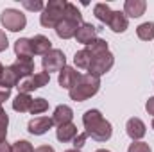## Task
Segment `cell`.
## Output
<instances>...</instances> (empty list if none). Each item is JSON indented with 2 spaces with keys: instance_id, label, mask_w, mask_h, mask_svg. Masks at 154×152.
Instances as JSON below:
<instances>
[{
  "instance_id": "obj_29",
  "label": "cell",
  "mask_w": 154,
  "mask_h": 152,
  "mask_svg": "<svg viewBox=\"0 0 154 152\" xmlns=\"http://www.w3.org/2000/svg\"><path fill=\"white\" fill-rule=\"evenodd\" d=\"M127 152H152V150H151V147H149L147 143H143V141H133V143L129 145Z\"/></svg>"
},
{
  "instance_id": "obj_23",
  "label": "cell",
  "mask_w": 154,
  "mask_h": 152,
  "mask_svg": "<svg viewBox=\"0 0 154 152\" xmlns=\"http://www.w3.org/2000/svg\"><path fill=\"white\" fill-rule=\"evenodd\" d=\"M93 14H95V18H97V20H100L102 23H106V25H108V22H109V18H111L113 11H111V7H109L108 4L99 2V4H95V7H93Z\"/></svg>"
},
{
  "instance_id": "obj_36",
  "label": "cell",
  "mask_w": 154,
  "mask_h": 152,
  "mask_svg": "<svg viewBox=\"0 0 154 152\" xmlns=\"http://www.w3.org/2000/svg\"><path fill=\"white\" fill-rule=\"evenodd\" d=\"M11 147H13V145H9L7 140L0 141V152H11Z\"/></svg>"
},
{
  "instance_id": "obj_8",
  "label": "cell",
  "mask_w": 154,
  "mask_h": 152,
  "mask_svg": "<svg viewBox=\"0 0 154 152\" xmlns=\"http://www.w3.org/2000/svg\"><path fill=\"white\" fill-rule=\"evenodd\" d=\"M113 65H115V56L108 50V52H102V54H99V56H95L91 59V65H90L88 72L97 77H100V75H104L106 72H109Z\"/></svg>"
},
{
  "instance_id": "obj_35",
  "label": "cell",
  "mask_w": 154,
  "mask_h": 152,
  "mask_svg": "<svg viewBox=\"0 0 154 152\" xmlns=\"http://www.w3.org/2000/svg\"><path fill=\"white\" fill-rule=\"evenodd\" d=\"M34 152H56L50 145H39V147H36L34 149Z\"/></svg>"
},
{
  "instance_id": "obj_40",
  "label": "cell",
  "mask_w": 154,
  "mask_h": 152,
  "mask_svg": "<svg viewBox=\"0 0 154 152\" xmlns=\"http://www.w3.org/2000/svg\"><path fill=\"white\" fill-rule=\"evenodd\" d=\"M0 113H4V108H2V104H0Z\"/></svg>"
},
{
  "instance_id": "obj_27",
  "label": "cell",
  "mask_w": 154,
  "mask_h": 152,
  "mask_svg": "<svg viewBox=\"0 0 154 152\" xmlns=\"http://www.w3.org/2000/svg\"><path fill=\"white\" fill-rule=\"evenodd\" d=\"M11 152H34V147L27 141V140H18L13 143Z\"/></svg>"
},
{
  "instance_id": "obj_9",
  "label": "cell",
  "mask_w": 154,
  "mask_h": 152,
  "mask_svg": "<svg viewBox=\"0 0 154 152\" xmlns=\"http://www.w3.org/2000/svg\"><path fill=\"white\" fill-rule=\"evenodd\" d=\"M125 132H127V136L133 140V141H140L143 136H145V132H147V127H145V123L140 120V118H129L127 120V123H125Z\"/></svg>"
},
{
  "instance_id": "obj_17",
  "label": "cell",
  "mask_w": 154,
  "mask_h": 152,
  "mask_svg": "<svg viewBox=\"0 0 154 152\" xmlns=\"http://www.w3.org/2000/svg\"><path fill=\"white\" fill-rule=\"evenodd\" d=\"M127 25H129V20L127 16L124 14V11H113L109 22H108V27L113 31V32H125L127 31Z\"/></svg>"
},
{
  "instance_id": "obj_30",
  "label": "cell",
  "mask_w": 154,
  "mask_h": 152,
  "mask_svg": "<svg viewBox=\"0 0 154 152\" xmlns=\"http://www.w3.org/2000/svg\"><path fill=\"white\" fill-rule=\"evenodd\" d=\"M22 5H23L25 9H29V11H43V9H45V4H43L41 0H36V2L23 0V2H22Z\"/></svg>"
},
{
  "instance_id": "obj_10",
  "label": "cell",
  "mask_w": 154,
  "mask_h": 152,
  "mask_svg": "<svg viewBox=\"0 0 154 152\" xmlns=\"http://www.w3.org/2000/svg\"><path fill=\"white\" fill-rule=\"evenodd\" d=\"M79 79H81V74L77 72L75 68H72V66H65V68L59 72L57 82H59V86H61V88H65V90H68V91H70L77 82H79Z\"/></svg>"
},
{
  "instance_id": "obj_20",
  "label": "cell",
  "mask_w": 154,
  "mask_h": 152,
  "mask_svg": "<svg viewBox=\"0 0 154 152\" xmlns=\"http://www.w3.org/2000/svg\"><path fill=\"white\" fill-rule=\"evenodd\" d=\"M32 100H34V99H32L29 93H18V95L14 97V100H13V109L18 111V113H25V111L31 109Z\"/></svg>"
},
{
  "instance_id": "obj_5",
  "label": "cell",
  "mask_w": 154,
  "mask_h": 152,
  "mask_svg": "<svg viewBox=\"0 0 154 152\" xmlns=\"http://www.w3.org/2000/svg\"><path fill=\"white\" fill-rule=\"evenodd\" d=\"M0 23H2L4 29H7L11 32H18V31H23L25 29L27 18H25V14L22 11L13 9V7H7L0 14Z\"/></svg>"
},
{
  "instance_id": "obj_12",
  "label": "cell",
  "mask_w": 154,
  "mask_h": 152,
  "mask_svg": "<svg viewBox=\"0 0 154 152\" xmlns=\"http://www.w3.org/2000/svg\"><path fill=\"white\" fill-rule=\"evenodd\" d=\"M52 125H54L52 118H48V116H36V118H32V120L29 122L27 131H29L31 134H34V136H41V134H45L48 129H52Z\"/></svg>"
},
{
  "instance_id": "obj_2",
  "label": "cell",
  "mask_w": 154,
  "mask_h": 152,
  "mask_svg": "<svg viewBox=\"0 0 154 152\" xmlns=\"http://www.w3.org/2000/svg\"><path fill=\"white\" fill-rule=\"evenodd\" d=\"M82 14L81 11L77 9L75 4H66V9H65V16L63 20L56 25V34L59 36L61 39H70V38H75V32L77 29L82 25Z\"/></svg>"
},
{
  "instance_id": "obj_24",
  "label": "cell",
  "mask_w": 154,
  "mask_h": 152,
  "mask_svg": "<svg viewBox=\"0 0 154 152\" xmlns=\"http://www.w3.org/2000/svg\"><path fill=\"white\" fill-rule=\"evenodd\" d=\"M136 34L142 41H151L154 39V22H145L136 27Z\"/></svg>"
},
{
  "instance_id": "obj_41",
  "label": "cell",
  "mask_w": 154,
  "mask_h": 152,
  "mask_svg": "<svg viewBox=\"0 0 154 152\" xmlns=\"http://www.w3.org/2000/svg\"><path fill=\"white\" fill-rule=\"evenodd\" d=\"M151 125H152V129H154V118H152V123H151Z\"/></svg>"
},
{
  "instance_id": "obj_34",
  "label": "cell",
  "mask_w": 154,
  "mask_h": 152,
  "mask_svg": "<svg viewBox=\"0 0 154 152\" xmlns=\"http://www.w3.org/2000/svg\"><path fill=\"white\" fill-rule=\"evenodd\" d=\"M145 111H147L149 114H152V116H154V97H151V99L145 102Z\"/></svg>"
},
{
  "instance_id": "obj_3",
  "label": "cell",
  "mask_w": 154,
  "mask_h": 152,
  "mask_svg": "<svg viewBox=\"0 0 154 152\" xmlns=\"http://www.w3.org/2000/svg\"><path fill=\"white\" fill-rule=\"evenodd\" d=\"M100 90V77L93 75V74H82L79 82L68 91L70 99L75 102H84L88 99H91L93 95H97V91Z\"/></svg>"
},
{
  "instance_id": "obj_31",
  "label": "cell",
  "mask_w": 154,
  "mask_h": 152,
  "mask_svg": "<svg viewBox=\"0 0 154 152\" xmlns=\"http://www.w3.org/2000/svg\"><path fill=\"white\" fill-rule=\"evenodd\" d=\"M86 138H88V134H86V132H79V134L75 136V140H74V143H72V145H74V149H81V147L84 145Z\"/></svg>"
},
{
  "instance_id": "obj_33",
  "label": "cell",
  "mask_w": 154,
  "mask_h": 152,
  "mask_svg": "<svg viewBox=\"0 0 154 152\" xmlns=\"http://www.w3.org/2000/svg\"><path fill=\"white\" fill-rule=\"evenodd\" d=\"M9 97H11V90H7V88L0 86V104H4Z\"/></svg>"
},
{
  "instance_id": "obj_11",
  "label": "cell",
  "mask_w": 154,
  "mask_h": 152,
  "mask_svg": "<svg viewBox=\"0 0 154 152\" xmlns=\"http://www.w3.org/2000/svg\"><path fill=\"white\" fill-rule=\"evenodd\" d=\"M11 68L22 81V79L34 74V61H32V57H16V61L11 65Z\"/></svg>"
},
{
  "instance_id": "obj_39",
  "label": "cell",
  "mask_w": 154,
  "mask_h": 152,
  "mask_svg": "<svg viewBox=\"0 0 154 152\" xmlns=\"http://www.w3.org/2000/svg\"><path fill=\"white\" fill-rule=\"evenodd\" d=\"M2 72H4V66H2V63H0V77H2Z\"/></svg>"
},
{
  "instance_id": "obj_28",
  "label": "cell",
  "mask_w": 154,
  "mask_h": 152,
  "mask_svg": "<svg viewBox=\"0 0 154 152\" xmlns=\"http://www.w3.org/2000/svg\"><path fill=\"white\" fill-rule=\"evenodd\" d=\"M7 125H9V116L7 113H0V141H4L7 138Z\"/></svg>"
},
{
  "instance_id": "obj_1",
  "label": "cell",
  "mask_w": 154,
  "mask_h": 152,
  "mask_svg": "<svg viewBox=\"0 0 154 152\" xmlns=\"http://www.w3.org/2000/svg\"><path fill=\"white\" fill-rule=\"evenodd\" d=\"M82 125L86 129V134L91 136L95 141H108L113 134L111 123L102 116L99 109H88L82 114Z\"/></svg>"
},
{
  "instance_id": "obj_15",
  "label": "cell",
  "mask_w": 154,
  "mask_h": 152,
  "mask_svg": "<svg viewBox=\"0 0 154 152\" xmlns=\"http://www.w3.org/2000/svg\"><path fill=\"white\" fill-rule=\"evenodd\" d=\"M31 47H32V54L45 56L52 50V41L43 34H36L34 38H31Z\"/></svg>"
},
{
  "instance_id": "obj_32",
  "label": "cell",
  "mask_w": 154,
  "mask_h": 152,
  "mask_svg": "<svg viewBox=\"0 0 154 152\" xmlns=\"http://www.w3.org/2000/svg\"><path fill=\"white\" fill-rule=\"evenodd\" d=\"M7 47H9V41H7V36H5V32L0 29V52H4V50H7Z\"/></svg>"
},
{
  "instance_id": "obj_4",
  "label": "cell",
  "mask_w": 154,
  "mask_h": 152,
  "mask_svg": "<svg viewBox=\"0 0 154 152\" xmlns=\"http://www.w3.org/2000/svg\"><path fill=\"white\" fill-rule=\"evenodd\" d=\"M66 4V0H48V4H45V9L39 14V23L47 29H56V25L65 16Z\"/></svg>"
},
{
  "instance_id": "obj_13",
  "label": "cell",
  "mask_w": 154,
  "mask_h": 152,
  "mask_svg": "<svg viewBox=\"0 0 154 152\" xmlns=\"http://www.w3.org/2000/svg\"><path fill=\"white\" fill-rule=\"evenodd\" d=\"M77 43H82L84 47H88L90 43H93L97 39V27H93L91 23H82L75 32Z\"/></svg>"
},
{
  "instance_id": "obj_14",
  "label": "cell",
  "mask_w": 154,
  "mask_h": 152,
  "mask_svg": "<svg viewBox=\"0 0 154 152\" xmlns=\"http://www.w3.org/2000/svg\"><path fill=\"white\" fill-rule=\"evenodd\" d=\"M147 9L145 0H125L124 4V14L129 18H140Z\"/></svg>"
},
{
  "instance_id": "obj_38",
  "label": "cell",
  "mask_w": 154,
  "mask_h": 152,
  "mask_svg": "<svg viewBox=\"0 0 154 152\" xmlns=\"http://www.w3.org/2000/svg\"><path fill=\"white\" fill-rule=\"evenodd\" d=\"M65 152H81L79 149H70V150H65Z\"/></svg>"
},
{
  "instance_id": "obj_19",
  "label": "cell",
  "mask_w": 154,
  "mask_h": 152,
  "mask_svg": "<svg viewBox=\"0 0 154 152\" xmlns=\"http://www.w3.org/2000/svg\"><path fill=\"white\" fill-rule=\"evenodd\" d=\"M14 54L16 57H32V47H31V38H18L14 41Z\"/></svg>"
},
{
  "instance_id": "obj_16",
  "label": "cell",
  "mask_w": 154,
  "mask_h": 152,
  "mask_svg": "<svg viewBox=\"0 0 154 152\" xmlns=\"http://www.w3.org/2000/svg\"><path fill=\"white\" fill-rule=\"evenodd\" d=\"M72 118H74V111H72V108L66 106V104L57 106V108L54 109V114H52V122H54L57 127H59V125H65V123H70Z\"/></svg>"
},
{
  "instance_id": "obj_7",
  "label": "cell",
  "mask_w": 154,
  "mask_h": 152,
  "mask_svg": "<svg viewBox=\"0 0 154 152\" xmlns=\"http://www.w3.org/2000/svg\"><path fill=\"white\" fill-rule=\"evenodd\" d=\"M50 81V75L47 72H38V74H32V75L25 77L18 82V93H31L34 90H39L43 86H47Z\"/></svg>"
},
{
  "instance_id": "obj_37",
  "label": "cell",
  "mask_w": 154,
  "mask_h": 152,
  "mask_svg": "<svg viewBox=\"0 0 154 152\" xmlns=\"http://www.w3.org/2000/svg\"><path fill=\"white\" fill-rule=\"evenodd\" d=\"M95 152H111V150H108V149H99V150H95Z\"/></svg>"
},
{
  "instance_id": "obj_18",
  "label": "cell",
  "mask_w": 154,
  "mask_h": 152,
  "mask_svg": "<svg viewBox=\"0 0 154 152\" xmlns=\"http://www.w3.org/2000/svg\"><path fill=\"white\" fill-rule=\"evenodd\" d=\"M77 132V125H74L72 122L70 123H65V125H59L56 129V138L61 141V143H68V141H74Z\"/></svg>"
},
{
  "instance_id": "obj_26",
  "label": "cell",
  "mask_w": 154,
  "mask_h": 152,
  "mask_svg": "<svg viewBox=\"0 0 154 152\" xmlns=\"http://www.w3.org/2000/svg\"><path fill=\"white\" fill-rule=\"evenodd\" d=\"M48 109V102L45 100V99H34L32 100V104H31V109H29V113L31 114H41V113H45Z\"/></svg>"
},
{
  "instance_id": "obj_25",
  "label": "cell",
  "mask_w": 154,
  "mask_h": 152,
  "mask_svg": "<svg viewBox=\"0 0 154 152\" xmlns=\"http://www.w3.org/2000/svg\"><path fill=\"white\" fill-rule=\"evenodd\" d=\"M86 50L91 54V57H95V56H99V54H102V52H108V43H106V39L97 38L93 43H90V45L86 47Z\"/></svg>"
},
{
  "instance_id": "obj_6",
  "label": "cell",
  "mask_w": 154,
  "mask_h": 152,
  "mask_svg": "<svg viewBox=\"0 0 154 152\" xmlns=\"http://www.w3.org/2000/svg\"><path fill=\"white\" fill-rule=\"evenodd\" d=\"M41 66H43V72H47L48 75H50V72H61V70L66 66V57H65L63 50L52 48L48 54L43 56Z\"/></svg>"
},
{
  "instance_id": "obj_22",
  "label": "cell",
  "mask_w": 154,
  "mask_h": 152,
  "mask_svg": "<svg viewBox=\"0 0 154 152\" xmlns=\"http://www.w3.org/2000/svg\"><path fill=\"white\" fill-rule=\"evenodd\" d=\"M91 54L86 50V47L84 48H81V50H77L75 56H74V63H75L77 68H81V70H88L90 68V65H91Z\"/></svg>"
},
{
  "instance_id": "obj_21",
  "label": "cell",
  "mask_w": 154,
  "mask_h": 152,
  "mask_svg": "<svg viewBox=\"0 0 154 152\" xmlns=\"http://www.w3.org/2000/svg\"><path fill=\"white\" fill-rule=\"evenodd\" d=\"M18 82H20V77L14 74V70H13L11 66H5L4 72H2V77H0V86L11 90V88L18 86Z\"/></svg>"
}]
</instances>
